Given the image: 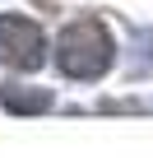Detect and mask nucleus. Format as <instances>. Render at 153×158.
I'll return each instance as SVG.
<instances>
[{
    "mask_svg": "<svg viewBox=\"0 0 153 158\" xmlns=\"http://www.w3.org/2000/svg\"><path fill=\"white\" fill-rule=\"evenodd\" d=\"M56 70L65 79H74V84H93V79H102L116 60V42L107 33V23L98 14H79L70 19L56 37Z\"/></svg>",
    "mask_w": 153,
    "mask_h": 158,
    "instance_id": "f257e3e1",
    "label": "nucleus"
},
{
    "mask_svg": "<svg viewBox=\"0 0 153 158\" xmlns=\"http://www.w3.org/2000/svg\"><path fill=\"white\" fill-rule=\"evenodd\" d=\"M0 107H5L10 116H42V112L56 107V93L37 89V84H19V79L10 74L5 84H0Z\"/></svg>",
    "mask_w": 153,
    "mask_h": 158,
    "instance_id": "7ed1b4c3",
    "label": "nucleus"
},
{
    "mask_svg": "<svg viewBox=\"0 0 153 158\" xmlns=\"http://www.w3.org/2000/svg\"><path fill=\"white\" fill-rule=\"evenodd\" d=\"M0 65L14 74H33L46 65V33L28 14H0Z\"/></svg>",
    "mask_w": 153,
    "mask_h": 158,
    "instance_id": "f03ea898",
    "label": "nucleus"
}]
</instances>
